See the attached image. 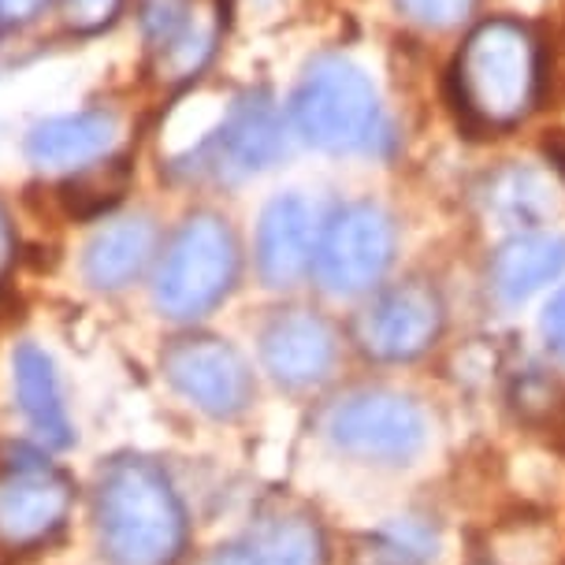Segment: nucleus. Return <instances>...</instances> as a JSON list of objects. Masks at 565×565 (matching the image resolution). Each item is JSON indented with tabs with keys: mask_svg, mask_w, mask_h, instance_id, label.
Instances as JSON below:
<instances>
[{
	"mask_svg": "<svg viewBox=\"0 0 565 565\" xmlns=\"http://www.w3.org/2000/svg\"><path fill=\"white\" fill-rule=\"evenodd\" d=\"M454 105L483 135L521 127L543 94V45L524 19L488 15L469 26L450 67Z\"/></svg>",
	"mask_w": 565,
	"mask_h": 565,
	"instance_id": "nucleus-1",
	"label": "nucleus"
},
{
	"mask_svg": "<svg viewBox=\"0 0 565 565\" xmlns=\"http://www.w3.org/2000/svg\"><path fill=\"white\" fill-rule=\"evenodd\" d=\"M94 529L108 565H175L186 551L183 502L141 454H113L97 469Z\"/></svg>",
	"mask_w": 565,
	"mask_h": 565,
	"instance_id": "nucleus-2",
	"label": "nucleus"
},
{
	"mask_svg": "<svg viewBox=\"0 0 565 565\" xmlns=\"http://www.w3.org/2000/svg\"><path fill=\"white\" fill-rule=\"evenodd\" d=\"M282 108L295 138L328 157H383L395 138L376 83L347 53L306 60Z\"/></svg>",
	"mask_w": 565,
	"mask_h": 565,
	"instance_id": "nucleus-3",
	"label": "nucleus"
},
{
	"mask_svg": "<svg viewBox=\"0 0 565 565\" xmlns=\"http://www.w3.org/2000/svg\"><path fill=\"white\" fill-rule=\"evenodd\" d=\"M242 271V249L227 216L212 209L190 212L153 271V306L168 320H201L231 298Z\"/></svg>",
	"mask_w": 565,
	"mask_h": 565,
	"instance_id": "nucleus-4",
	"label": "nucleus"
},
{
	"mask_svg": "<svg viewBox=\"0 0 565 565\" xmlns=\"http://www.w3.org/2000/svg\"><path fill=\"white\" fill-rule=\"evenodd\" d=\"M290 138L295 130L287 124V108H279L268 89H242L224 105L216 124L171 160V168L194 179L242 183L282 164Z\"/></svg>",
	"mask_w": 565,
	"mask_h": 565,
	"instance_id": "nucleus-5",
	"label": "nucleus"
},
{
	"mask_svg": "<svg viewBox=\"0 0 565 565\" xmlns=\"http://www.w3.org/2000/svg\"><path fill=\"white\" fill-rule=\"evenodd\" d=\"M395 216L376 201H350L320 224L312 279L335 298L365 295L380 287V279L395 265Z\"/></svg>",
	"mask_w": 565,
	"mask_h": 565,
	"instance_id": "nucleus-6",
	"label": "nucleus"
},
{
	"mask_svg": "<svg viewBox=\"0 0 565 565\" xmlns=\"http://www.w3.org/2000/svg\"><path fill=\"white\" fill-rule=\"evenodd\" d=\"M324 436L353 461L409 466L428 447V417L398 391H353L324 413Z\"/></svg>",
	"mask_w": 565,
	"mask_h": 565,
	"instance_id": "nucleus-7",
	"label": "nucleus"
},
{
	"mask_svg": "<svg viewBox=\"0 0 565 565\" xmlns=\"http://www.w3.org/2000/svg\"><path fill=\"white\" fill-rule=\"evenodd\" d=\"M160 372L175 395L216 420H235L257 395V380L238 347L220 335H179L160 353Z\"/></svg>",
	"mask_w": 565,
	"mask_h": 565,
	"instance_id": "nucleus-8",
	"label": "nucleus"
},
{
	"mask_svg": "<svg viewBox=\"0 0 565 565\" xmlns=\"http://www.w3.org/2000/svg\"><path fill=\"white\" fill-rule=\"evenodd\" d=\"M447 328V306L439 290L424 279L391 282L376 290L361 312L353 317V342L369 353L372 361H417L439 342Z\"/></svg>",
	"mask_w": 565,
	"mask_h": 565,
	"instance_id": "nucleus-9",
	"label": "nucleus"
},
{
	"mask_svg": "<svg viewBox=\"0 0 565 565\" xmlns=\"http://www.w3.org/2000/svg\"><path fill=\"white\" fill-rule=\"evenodd\" d=\"M141 34L153 49V75L164 86H186L220 53L227 34V0H149Z\"/></svg>",
	"mask_w": 565,
	"mask_h": 565,
	"instance_id": "nucleus-10",
	"label": "nucleus"
},
{
	"mask_svg": "<svg viewBox=\"0 0 565 565\" xmlns=\"http://www.w3.org/2000/svg\"><path fill=\"white\" fill-rule=\"evenodd\" d=\"M75 483L42 458L8 461L0 469V547L26 551L53 540L67 524Z\"/></svg>",
	"mask_w": 565,
	"mask_h": 565,
	"instance_id": "nucleus-11",
	"label": "nucleus"
},
{
	"mask_svg": "<svg viewBox=\"0 0 565 565\" xmlns=\"http://www.w3.org/2000/svg\"><path fill=\"white\" fill-rule=\"evenodd\" d=\"M260 365L279 387L309 391L331 376L339 361V335L320 312L282 309L268 317L257 339Z\"/></svg>",
	"mask_w": 565,
	"mask_h": 565,
	"instance_id": "nucleus-12",
	"label": "nucleus"
},
{
	"mask_svg": "<svg viewBox=\"0 0 565 565\" xmlns=\"http://www.w3.org/2000/svg\"><path fill=\"white\" fill-rule=\"evenodd\" d=\"M320 220L306 194L287 190L276 194L260 209L254 265L257 279L268 290H290L301 279L312 276V257H317Z\"/></svg>",
	"mask_w": 565,
	"mask_h": 565,
	"instance_id": "nucleus-13",
	"label": "nucleus"
},
{
	"mask_svg": "<svg viewBox=\"0 0 565 565\" xmlns=\"http://www.w3.org/2000/svg\"><path fill=\"white\" fill-rule=\"evenodd\" d=\"M119 138V119L108 108H78L38 119L23 138V153L38 171L94 168Z\"/></svg>",
	"mask_w": 565,
	"mask_h": 565,
	"instance_id": "nucleus-14",
	"label": "nucleus"
},
{
	"mask_svg": "<svg viewBox=\"0 0 565 565\" xmlns=\"http://www.w3.org/2000/svg\"><path fill=\"white\" fill-rule=\"evenodd\" d=\"M157 257V224L146 212L105 220L83 249V279L94 290H124L146 276Z\"/></svg>",
	"mask_w": 565,
	"mask_h": 565,
	"instance_id": "nucleus-15",
	"label": "nucleus"
},
{
	"mask_svg": "<svg viewBox=\"0 0 565 565\" xmlns=\"http://www.w3.org/2000/svg\"><path fill=\"white\" fill-rule=\"evenodd\" d=\"M324 532L306 513H271L209 554L205 565H320Z\"/></svg>",
	"mask_w": 565,
	"mask_h": 565,
	"instance_id": "nucleus-16",
	"label": "nucleus"
},
{
	"mask_svg": "<svg viewBox=\"0 0 565 565\" xmlns=\"http://www.w3.org/2000/svg\"><path fill=\"white\" fill-rule=\"evenodd\" d=\"M565 276V235L562 231H521L494 249L488 279L502 306H521L543 287Z\"/></svg>",
	"mask_w": 565,
	"mask_h": 565,
	"instance_id": "nucleus-17",
	"label": "nucleus"
},
{
	"mask_svg": "<svg viewBox=\"0 0 565 565\" xmlns=\"http://www.w3.org/2000/svg\"><path fill=\"white\" fill-rule=\"evenodd\" d=\"M480 205L499 227L513 231H543L562 209V186L551 171L536 164H507L491 171L480 186Z\"/></svg>",
	"mask_w": 565,
	"mask_h": 565,
	"instance_id": "nucleus-18",
	"label": "nucleus"
},
{
	"mask_svg": "<svg viewBox=\"0 0 565 565\" xmlns=\"http://www.w3.org/2000/svg\"><path fill=\"white\" fill-rule=\"evenodd\" d=\"M12 380H15V398L19 413L26 417L30 431L49 447H67L75 439L67 417L64 387H60V372L53 358L34 347V342H19L12 358Z\"/></svg>",
	"mask_w": 565,
	"mask_h": 565,
	"instance_id": "nucleus-19",
	"label": "nucleus"
},
{
	"mask_svg": "<svg viewBox=\"0 0 565 565\" xmlns=\"http://www.w3.org/2000/svg\"><path fill=\"white\" fill-rule=\"evenodd\" d=\"M439 551V532L420 518H395L353 547V565H428Z\"/></svg>",
	"mask_w": 565,
	"mask_h": 565,
	"instance_id": "nucleus-20",
	"label": "nucleus"
},
{
	"mask_svg": "<svg viewBox=\"0 0 565 565\" xmlns=\"http://www.w3.org/2000/svg\"><path fill=\"white\" fill-rule=\"evenodd\" d=\"M391 4L406 23L431 30V34L466 26L477 12V0H391Z\"/></svg>",
	"mask_w": 565,
	"mask_h": 565,
	"instance_id": "nucleus-21",
	"label": "nucleus"
},
{
	"mask_svg": "<svg viewBox=\"0 0 565 565\" xmlns=\"http://www.w3.org/2000/svg\"><path fill=\"white\" fill-rule=\"evenodd\" d=\"M119 8H124V0H60L64 23L75 34H97V30L113 26Z\"/></svg>",
	"mask_w": 565,
	"mask_h": 565,
	"instance_id": "nucleus-22",
	"label": "nucleus"
},
{
	"mask_svg": "<svg viewBox=\"0 0 565 565\" xmlns=\"http://www.w3.org/2000/svg\"><path fill=\"white\" fill-rule=\"evenodd\" d=\"M540 331H543V342H547V350L554 358L565 361V287L547 301V309H543V320H540Z\"/></svg>",
	"mask_w": 565,
	"mask_h": 565,
	"instance_id": "nucleus-23",
	"label": "nucleus"
},
{
	"mask_svg": "<svg viewBox=\"0 0 565 565\" xmlns=\"http://www.w3.org/2000/svg\"><path fill=\"white\" fill-rule=\"evenodd\" d=\"M49 8V0H0V30H23Z\"/></svg>",
	"mask_w": 565,
	"mask_h": 565,
	"instance_id": "nucleus-24",
	"label": "nucleus"
},
{
	"mask_svg": "<svg viewBox=\"0 0 565 565\" xmlns=\"http://www.w3.org/2000/svg\"><path fill=\"white\" fill-rule=\"evenodd\" d=\"M12 260H15V231H12V220H8L4 205H0V282L12 271Z\"/></svg>",
	"mask_w": 565,
	"mask_h": 565,
	"instance_id": "nucleus-25",
	"label": "nucleus"
},
{
	"mask_svg": "<svg viewBox=\"0 0 565 565\" xmlns=\"http://www.w3.org/2000/svg\"><path fill=\"white\" fill-rule=\"evenodd\" d=\"M257 4H265V0H257Z\"/></svg>",
	"mask_w": 565,
	"mask_h": 565,
	"instance_id": "nucleus-26",
	"label": "nucleus"
}]
</instances>
